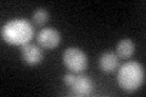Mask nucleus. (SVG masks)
I'll return each instance as SVG.
<instances>
[{
  "label": "nucleus",
  "mask_w": 146,
  "mask_h": 97,
  "mask_svg": "<svg viewBox=\"0 0 146 97\" xmlns=\"http://www.w3.org/2000/svg\"><path fill=\"white\" fill-rule=\"evenodd\" d=\"M34 35L33 26L28 21L16 18L6 22L1 27V36L9 44L25 45L28 44Z\"/></svg>",
  "instance_id": "f257e3e1"
},
{
  "label": "nucleus",
  "mask_w": 146,
  "mask_h": 97,
  "mask_svg": "<svg viewBox=\"0 0 146 97\" xmlns=\"http://www.w3.org/2000/svg\"><path fill=\"white\" fill-rule=\"evenodd\" d=\"M144 68L139 62L129 61L118 69L117 81L124 91L134 92L144 84Z\"/></svg>",
  "instance_id": "f03ea898"
},
{
  "label": "nucleus",
  "mask_w": 146,
  "mask_h": 97,
  "mask_svg": "<svg viewBox=\"0 0 146 97\" xmlns=\"http://www.w3.org/2000/svg\"><path fill=\"white\" fill-rule=\"evenodd\" d=\"M63 82L76 96H89L94 91V81L83 73L68 72L63 77Z\"/></svg>",
  "instance_id": "7ed1b4c3"
},
{
  "label": "nucleus",
  "mask_w": 146,
  "mask_h": 97,
  "mask_svg": "<svg viewBox=\"0 0 146 97\" xmlns=\"http://www.w3.org/2000/svg\"><path fill=\"white\" fill-rule=\"evenodd\" d=\"M62 61L65 66L73 73H82L88 66V57L78 48H67L62 53Z\"/></svg>",
  "instance_id": "20e7f679"
},
{
  "label": "nucleus",
  "mask_w": 146,
  "mask_h": 97,
  "mask_svg": "<svg viewBox=\"0 0 146 97\" xmlns=\"http://www.w3.org/2000/svg\"><path fill=\"white\" fill-rule=\"evenodd\" d=\"M36 41L43 49L51 50L60 45L61 34L55 28H43L36 34Z\"/></svg>",
  "instance_id": "39448f33"
},
{
  "label": "nucleus",
  "mask_w": 146,
  "mask_h": 97,
  "mask_svg": "<svg viewBox=\"0 0 146 97\" xmlns=\"http://www.w3.org/2000/svg\"><path fill=\"white\" fill-rule=\"evenodd\" d=\"M21 56H22V59L28 66H35V64L42 62L43 52L38 45L28 43L21 46Z\"/></svg>",
  "instance_id": "423d86ee"
},
{
  "label": "nucleus",
  "mask_w": 146,
  "mask_h": 97,
  "mask_svg": "<svg viewBox=\"0 0 146 97\" xmlns=\"http://www.w3.org/2000/svg\"><path fill=\"white\" fill-rule=\"evenodd\" d=\"M119 66V57L112 51L104 52L99 58V67L105 73H113Z\"/></svg>",
  "instance_id": "0eeeda50"
},
{
  "label": "nucleus",
  "mask_w": 146,
  "mask_h": 97,
  "mask_svg": "<svg viewBox=\"0 0 146 97\" xmlns=\"http://www.w3.org/2000/svg\"><path fill=\"white\" fill-rule=\"evenodd\" d=\"M135 52V44L130 39H122L116 46V53L121 58H129Z\"/></svg>",
  "instance_id": "6e6552de"
},
{
  "label": "nucleus",
  "mask_w": 146,
  "mask_h": 97,
  "mask_svg": "<svg viewBox=\"0 0 146 97\" xmlns=\"http://www.w3.org/2000/svg\"><path fill=\"white\" fill-rule=\"evenodd\" d=\"M32 20H33L35 26L42 27L49 21V12L43 7H38L32 15Z\"/></svg>",
  "instance_id": "1a4fd4ad"
}]
</instances>
